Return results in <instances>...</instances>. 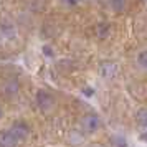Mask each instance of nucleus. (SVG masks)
<instances>
[{
    "label": "nucleus",
    "instance_id": "nucleus-1",
    "mask_svg": "<svg viewBox=\"0 0 147 147\" xmlns=\"http://www.w3.org/2000/svg\"><path fill=\"white\" fill-rule=\"evenodd\" d=\"M36 104H38V107L43 113H50V111H53V107H55V98L48 91L40 89L36 93Z\"/></svg>",
    "mask_w": 147,
    "mask_h": 147
},
{
    "label": "nucleus",
    "instance_id": "nucleus-2",
    "mask_svg": "<svg viewBox=\"0 0 147 147\" xmlns=\"http://www.w3.org/2000/svg\"><path fill=\"white\" fill-rule=\"evenodd\" d=\"M81 127H83L84 132H96L101 127V119L96 114H86L81 119Z\"/></svg>",
    "mask_w": 147,
    "mask_h": 147
},
{
    "label": "nucleus",
    "instance_id": "nucleus-3",
    "mask_svg": "<svg viewBox=\"0 0 147 147\" xmlns=\"http://www.w3.org/2000/svg\"><path fill=\"white\" fill-rule=\"evenodd\" d=\"M18 144H20L18 137H17L10 129L2 132V142H0V146L2 147H17Z\"/></svg>",
    "mask_w": 147,
    "mask_h": 147
},
{
    "label": "nucleus",
    "instance_id": "nucleus-4",
    "mask_svg": "<svg viewBox=\"0 0 147 147\" xmlns=\"http://www.w3.org/2000/svg\"><path fill=\"white\" fill-rule=\"evenodd\" d=\"M10 131H12V132L18 137V140H20V142L27 139L28 132H30V131H28V126L25 124V122H15L13 126L10 127Z\"/></svg>",
    "mask_w": 147,
    "mask_h": 147
},
{
    "label": "nucleus",
    "instance_id": "nucleus-5",
    "mask_svg": "<svg viewBox=\"0 0 147 147\" xmlns=\"http://www.w3.org/2000/svg\"><path fill=\"white\" fill-rule=\"evenodd\" d=\"M18 81L17 80H7L5 83H3V94L5 96H15V94L18 93Z\"/></svg>",
    "mask_w": 147,
    "mask_h": 147
},
{
    "label": "nucleus",
    "instance_id": "nucleus-6",
    "mask_svg": "<svg viewBox=\"0 0 147 147\" xmlns=\"http://www.w3.org/2000/svg\"><path fill=\"white\" fill-rule=\"evenodd\" d=\"M136 121L140 127H147V107H140L139 111L136 113Z\"/></svg>",
    "mask_w": 147,
    "mask_h": 147
},
{
    "label": "nucleus",
    "instance_id": "nucleus-7",
    "mask_svg": "<svg viewBox=\"0 0 147 147\" xmlns=\"http://www.w3.org/2000/svg\"><path fill=\"white\" fill-rule=\"evenodd\" d=\"M137 65L142 69H147V50H144V51H140L137 55Z\"/></svg>",
    "mask_w": 147,
    "mask_h": 147
}]
</instances>
